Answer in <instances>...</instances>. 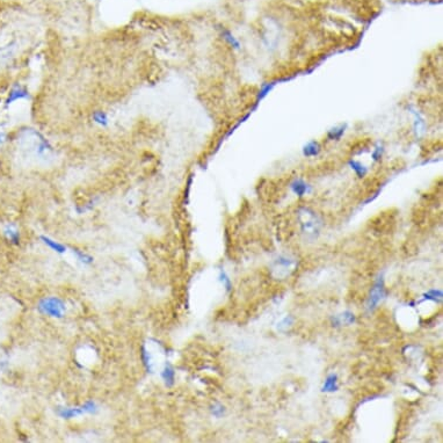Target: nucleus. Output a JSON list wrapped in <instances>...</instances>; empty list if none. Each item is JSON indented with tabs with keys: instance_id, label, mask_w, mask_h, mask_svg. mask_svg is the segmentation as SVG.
Instances as JSON below:
<instances>
[{
	"instance_id": "9d476101",
	"label": "nucleus",
	"mask_w": 443,
	"mask_h": 443,
	"mask_svg": "<svg viewBox=\"0 0 443 443\" xmlns=\"http://www.w3.org/2000/svg\"><path fill=\"white\" fill-rule=\"evenodd\" d=\"M219 35H221L223 41H224L229 46H231L232 49H234V50H239L241 48L239 40H238L237 37L233 35V33H232L230 29H228V28L225 27L219 28Z\"/></svg>"
},
{
	"instance_id": "393cba45",
	"label": "nucleus",
	"mask_w": 443,
	"mask_h": 443,
	"mask_svg": "<svg viewBox=\"0 0 443 443\" xmlns=\"http://www.w3.org/2000/svg\"><path fill=\"white\" fill-rule=\"evenodd\" d=\"M8 142V134L5 131H0V147L6 144Z\"/></svg>"
},
{
	"instance_id": "6e6552de",
	"label": "nucleus",
	"mask_w": 443,
	"mask_h": 443,
	"mask_svg": "<svg viewBox=\"0 0 443 443\" xmlns=\"http://www.w3.org/2000/svg\"><path fill=\"white\" fill-rule=\"evenodd\" d=\"M321 151H323V147H321L320 142L316 141V139L309 141L308 143H305L302 148V154L305 158L318 157L319 154L321 153Z\"/></svg>"
},
{
	"instance_id": "39448f33",
	"label": "nucleus",
	"mask_w": 443,
	"mask_h": 443,
	"mask_svg": "<svg viewBox=\"0 0 443 443\" xmlns=\"http://www.w3.org/2000/svg\"><path fill=\"white\" fill-rule=\"evenodd\" d=\"M296 261L295 259H291L289 256H280L276 259L273 266V273H276L277 277H286L295 271Z\"/></svg>"
},
{
	"instance_id": "dca6fc26",
	"label": "nucleus",
	"mask_w": 443,
	"mask_h": 443,
	"mask_svg": "<svg viewBox=\"0 0 443 443\" xmlns=\"http://www.w3.org/2000/svg\"><path fill=\"white\" fill-rule=\"evenodd\" d=\"M4 235L12 245H19L21 241L20 232L14 225H7L4 229Z\"/></svg>"
},
{
	"instance_id": "f8f14e48",
	"label": "nucleus",
	"mask_w": 443,
	"mask_h": 443,
	"mask_svg": "<svg viewBox=\"0 0 443 443\" xmlns=\"http://www.w3.org/2000/svg\"><path fill=\"white\" fill-rule=\"evenodd\" d=\"M333 326H341V325H351L355 323V316L351 311H345L342 314L334 316L331 318Z\"/></svg>"
},
{
	"instance_id": "b1692460",
	"label": "nucleus",
	"mask_w": 443,
	"mask_h": 443,
	"mask_svg": "<svg viewBox=\"0 0 443 443\" xmlns=\"http://www.w3.org/2000/svg\"><path fill=\"white\" fill-rule=\"evenodd\" d=\"M293 324H294V318L290 317V316H288V317L282 319L281 323H278L277 330L281 331V332H284V331L289 330V328L293 326Z\"/></svg>"
},
{
	"instance_id": "9b49d317",
	"label": "nucleus",
	"mask_w": 443,
	"mask_h": 443,
	"mask_svg": "<svg viewBox=\"0 0 443 443\" xmlns=\"http://www.w3.org/2000/svg\"><path fill=\"white\" fill-rule=\"evenodd\" d=\"M346 131H347L346 123L338 125L336 127H333V128H331L326 132V139L328 142H340L343 136H345Z\"/></svg>"
},
{
	"instance_id": "20e7f679",
	"label": "nucleus",
	"mask_w": 443,
	"mask_h": 443,
	"mask_svg": "<svg viewBox=\"0 0 443 443\" xmlns=\"http://www.w3.org/2000/svg\"><path fill=\"white\" fill-rule=\"evenodd\" d=\"M27 99H30V93H29V89H28L27 86H24L20 83H15L11 86L7 95H6V99L4 102L5 107L7 108L9 106H12L13 104H15L17 101L27 100Z\"/></svg>"
},
{
	"instance_id": "423d86ee",
	"label": "nucleus",
	"mask_w": 443,
	"mask_h": 443,
	"mask_svg": "<svg viewBox=\"0 0 443 443\" xmlns=\"http://www.w3.org/2000/svg\"><path fill=\"white\" fill-rule=\"evenodd\" d=\"M385 297V288H384L383 278L380 277L377 280L376 283L374 284V287L371 288L369 297L367 300V309L369 311H373L377 308L379 303Z\"/></svg>"
},
{
	"instance_id": "4be33fe9",
	"label": "nucleus",
	"mask_w": 443,
	"mask_h": 443,
	"mask_svg": "<svg viewBox=\"0 0 443 443\" xmlns=\"http://www.w3.org/2000/svg\"><path fill=\"white\" fill-rule=\"evenodd\" d=\"M218 280L221 281V283L223 284V287L225 288L226 293H230V291L232 290V282L230 280V277L228 276V274L225 273V271H223V269H221V271H219Z\"/></svg>"
},
{
	"instance_id": "a211bd4d",
	"label": "nucleus",
	"mask_w": 443,
	"mask_h": 443,
	"mask_svg": "<svg viewBox=\"0 0 443 443\" xmlns=\"http://www.w3.org/2000/svg\"><path fill=\"white\" fill-rule=\"evenodd\" d=\"M339 389V385H338V376L336 374H331L328 375L326 380H325L323 388H321V391L323 392H336Z\"/></svg>"
},
{
	"instance_id": "1a4fd4ad",
	"label": "nucleus",
	"mask_w": 443,
	"mask_h": 443,
	"mask_svg": "<svg viewBox=\"0 0 443 443\" xmlns=\"http://www.w3.org/2000/svg\"><path fill=\"white\" fill-rule=\"evenodd\" d=\"M175 369L174 367L169 363V361L165 362L164 364V368L160 373V376H162V380L164 384H165L166 388H172L175 383Z\"/></svg>"
},
{
	"instance_id": "f3484780",
	"label": "nucleus",
	"mask_w": 443,
	"mask_h": 443,
	"mask_svg": "<svg viewBox=\"0 0 443 443\" xmlns=\"http://www.w3.org/2000/svg\"><path fill=\"white\" fill-rule=\"evenodd\" d=\"M92 120L95 125L100 126L102 128H106V127L109 126V116H108L106 111L104 110L93 111Z\"/></svg>"
},
{
	"instance_id": "7ed1b4c3",
	"label": "nucleus",
	"mask_w": 443,
	"mask_h": 443,
	"mask_svg": "<svg viewBox=\"0 0 443 443\" xmlns=\"http://www.w3.org/2000/svg\"><path fill=\"white\" fill-rule=\"evenodd\" d=\"M99 411V406L94 401H86L80 406H60L56 408V414L64 420H71L73 418L84 416V414H95Z\"/></svg>"
},
{
	"instance_id": "f257e3e1",
	"label": "nucleus",
	"mask_w": 443,
	"mask_h": 443,
	"mask_svg": "<svg viewBox=\"0 0 443 443\" xmlns=\"http://www.w3.org/2000/svg\"><path fill=\"white\" fill-rule=\"evenodd\" d=\"M298 222L300 232L308 240L317 239L320 234L323 222L314 210L310 208H300L298 210Z\"/></svg>"
},
{
	"instance_id": "0eeeda50",
	"label": "nucleus",
	"mask_w": 443,
	"mask_h": 443,
	"mask_svg": "<svg viewBox=\"0 0 443 443\" xmlns=\"http://www.w3.org/2000/svg\"><path fill=\"white\" fill-rule=\"evenodd\" d=\"M290 190L293 191L296 196L298 197H304L305 195H308L311 193L312 188L308 182H306L304 179L302 178H296L291 181L290 184Z\"/></svg>"
},
{
	"instance_id": "2eb2a0df",
	"label": "nucleus",
	"mask_w": 443,
	"mask_h": 443,
	"mask_svg": "<svg viewBox=\"0 0 443 443\" xmlns=\"http://www.w3.org/2000/svg\"><path fill=\"white\" fill-rule=\"evenodd\" d=\"M348 166L349 169L355 173V175L358 176L359 179L364 178V176L368 174V172H369V169H368L363 163L360 162V160L353 159V158L348 160Z\"/></svg>"
},
{
	"instance_id": "412c9836",
	"label": "nucleus",
	"mask_w": 443,
	"mask_h": 443,
	"mask_svg": "<svg viewBox=\"0 0 443 443\" xmlns=\"http://www.w3.org/2000/svg\"><path fill=\"white\" fill-rule=\"evenodd\" d=\"M423 299L433 300V302H435V303H441L442 302V291L435 290V289L429 290L428 293L423 294Z\"/></svg>"
},
{
	"instance_id": "f03ea898",
	"label": "nucleus",
	"mask_w": 443,
	"mask_h": 443,
	"mask_svg": "<svg viewBox=\"0 0 443 443\" xmlns=\"http://www.w3.org/2000/svg\"><path fill=\"white\" fill-rule=\"evenodd\" d=\"M37 310L46 317L61 319L64 317L65 312H66V304L60 297H43L37 304Z\"/></svg>"
},
{
	"instance_id": "4468645a",
	"label": "nucleus",
	"mask_w": 443,
	"mask_h": 443,
	"mask_svg": "<svg viewBox=\"0 0 443 443\" xmlns=\"http://www.w3.org/2000/svg\"><path fill=\"white\" fill-rule=\"evenodd\" d=\"M40 239L42 240V243L44 244L45 246H48L49 249L52 250L56 253L64 254L67 251V247L65 246V245L60 243V241L54 240L52 238L48 237V235H41V237H40Z\"/></svg>"
},
{
	"instance_id": "5701e85b",
	"label": "nucleus",
	"mask_w": 443,
	"mask_h": 443,
	"mask_svg": "<svg viewBox=\"0 0 443 443\" xmlns=\"http://www.w3.org/2000/svg\"><path fill=\"white\" fill-rule=\"evenodd\" d=\"M225 412L226 408L223 406L222 404H219V402H216V404H213L212 406L210 407V413L216 418H222L225 414Z\"/></svg>"
},
{
	"instance_id": "aec40b11",
	"label": "nucleus",
	"mask_w": 443,
	"mask_h": 443,
	"mask_svg": "<svg viewBox=\"0 0 443 443\" xmlns=\"http://www.w3.org/2000/svg\"><path fill=\"white\" fill-rule=\"evenodd\" d=\"M384 151H385V148H384V145L382 143H377L375 145L373 151H371V159H373L374 163L380 162V159L384 156Z\"/></svg>"
},
{
	"instance_id": "ddd939ff",
	"label": "nucleus",
	"mask_w": 443,
	"mask_h": 443,
	"mask_svg": "<svg viewBox=\"0 0 443 443\" xmlns=\"http://www.w3.org/2000/svg\"><path fill=\"white\" fill-rule=\"evenodd\" d=\"M141 360H142V363H143L145 371H147L148 374H152L154 370L152 355H151L150 351H148L145 345H142V347H141Z\"/></svg>"
},
{
	"instance_id": "6ab92c4d",
	"label": "nucleus",
	"mask_w": 443,
	"mask_h": 443,
	"mask_svg": "<svg viewBox=\"0 0 443 443\" xmlns=\"http://www.w3.org/2000/svg\"><path fill=\"white\" fill-rule=\"evenodd\" d=\"M72 253L80 262L84 263V265H87V266L92 265L93 261H94V259H93L92 255H89L88 253L84 252V251L79 250V249H72Z\"/></svg>"
}]
</instances>
